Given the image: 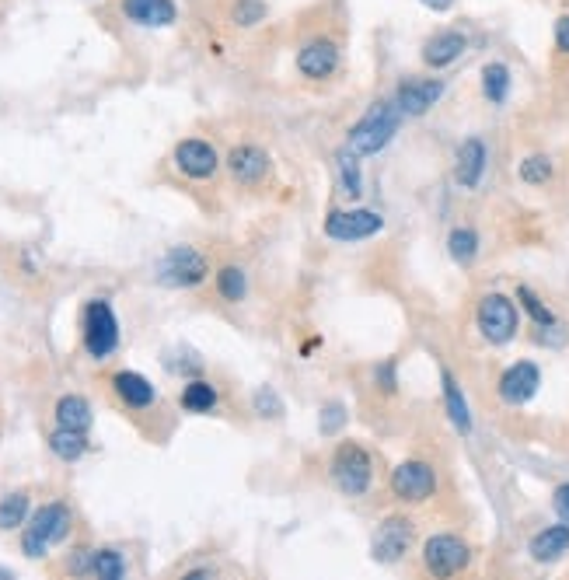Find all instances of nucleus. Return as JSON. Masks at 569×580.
I'll return each instance as SVG.
<instances>
[{
	"label": "nucleus",
	"mask_w": 569,
	"mask_h": 580,
	"mask_svg": "<svg viewBox=\"0 0 569 580\" xmlns=\"http://www.w3.org/2000/svg\"><path fill=\"white\" fill-rule=\"evenodd\" d=\"M255 413H259V416H280L283 413L280 395H276L273 388H262V392H255Z\"/></svg>",
	"instance_id": "nucleus-35"
},
{
	"label": "nucleus",
	"mask_w": 569,
	"mask_h": 580,
	"mask_svg": "<svg viewBox=\"0 0 569 580\" xmlns=\"http://www.w3.org/2000/svg\"><path fill=\"white\" fill-rule=\"evenodd\" d=\"M206 273H210V266H206V259L199 256L196 249H189V245H175V249H168L165 256H161L158 263V284L165 287H196L206 280Z\"/></svg>",
	"instance_id": "nucleus-5"
},
{
	"label": "nucleus",
	"mask_w": 569,
	"mask_h": 580,
	"mask_svg": "<svg viewBox=\"0 0 569 580\" xmlns=\"http://www.w3.org/2000/svg\"><path fill=\"white\" fill-rule=\"evenodd\" d=\"M521 179L531 182V186H542V182L552 179V161L545 154H535V158L521 161Z\"/></svg>",
	"instance_id": "nucleus-31"
},
{
	"label": "nucleus",
	"mask_w": 569,
	"mask_h": 580,
	"mask_svg": "<svg viewBox=\"0 0 569 580\" xmlns=\"http://www.w3.org/2000/svg\"><path fill=\"white\" fill-rule=\"evenodd\" d=\"M479 329L482 336L489 339L493 346H503L517 336V308L510 297L503 294H489L482 297L479 304Z\"/></svg>",
	"instance_id": "nucleus-6"
},
{
	"label": "nucleus",
	"mask_w": 569,
	"mask_h": 580,
	"mask_svg": "<svg viewBox=\"0 0 569 580\" xmlns=\"http://www.w3.org/2000/svg\"><path fill=\"white\" fill-rule=\"evenodd\" d=\"M175 165H179V172L189 175V179H210V175L220 168V158L206 140H182V144L175 147Z\"/></svg>",
	"instance_id": "nucleus-14"
},
{
	"label": "nucleus",
	"mask_w": 569,
	"mask_h": 580,
	"mask_svg": "<svg viewBox=\"0 0 569 580\" xmlns=\"http://www.w3.org/2000/svg\"><path fill=\"white\" fill-rule=\"evenodd\" d=\"M423 7H430V11H437V14H444V11H451L454 7V0H419Z\"/></svg>",
	"instance_id": "nucleus-39"
},
{
	"label": "nucleus",
	"mask_w": 569,
	"mask_h": 580,
	"mask_svg": "<svg viewBox=\"0 0 569 580\" xmlns=\"http://www.w3.org/2000/svg\"><path fill=\"white\" fill-rule=\"evenodd\" d=\"M482 91L493 105H503L510 95V70L503 63H486L482 67Z\"/></svg>",
	"instance_id": "nucleus-24"
},
{
	"label": "nucleus",
	"mask_w": 569,
	"mask_h": 580,
	"mask_svg": "<svg viewBox=\"0 0 569 580\" xmlns=\"http://www.w3.org/2000/svg\"><path fill=\"white\" fill-rule=\"evenodd\" d=\"M91 560H95V549H77V553L70 556L67 570L70 574H91Z\"/></svg>",
	"instance_id": "nucleus-36"
},
{
	"label": "nucleus",
	"mask_w": 569,
	"mask_h": 580,
	"mask_svg": "<svg viewBox=\"0 0 569 580\" xmlns=\"http://www.w3.org/2000/svg\"><path fill=\"white\" fill-rule=\"evenodd\" d=\"M468 49V39L461 32H454V28H444V32L430 35L423 46V63L433 70H444L451 67L454 60H458L461 53Z\"/></svg>",
	"instance_id": "nucleus-16"
},
{
	"label": "nucleus",
	"mask_w": 569,
	"mask_h": 580,
	"mask_svg": "<svg viewBox=\"0 0 569 580\" xmlns=\"http://www.w3.org/2000/svg\"><path fill=\"white\" fill-rule=\"evenodd\" d=\"M552 504H556V514H559V518H563L566 525H569V483H566V486H559V490H556V500H552Z\"/></svg>",
	"instance_id": "nucleus-37"
},
{
	"label": "nucleus",
	"mask_w": 569,
	"mask_h": 580,
	"mask_svg": "<svg viewBox=\"0 0 569 580\" xmlns=\"http://www.w3.org/2000/svg\"><path fill=\"white\" fill-rule=\"evenodd\" d=\"M454 175H458V182L465 189H475L482 182V175H486V144L479 137L465 140L458 147V168H454Z\"/></svg>",
	"instance_id": "nucleus-18"
},
{
	"label": "nucleus",
	"mask_w": 569,
	"mask_h": 580,
	"mask_svg": "<svg viewBox=\"0 0 569 580\" xmlns=\"http://www.w3.org/2000/svg\"><path fill=\"white\" fill-rule=\"evenodd\" d=\"M447 249H451L454 263L468 266L475 256H479V235H475L472 228H458V231H451V238H447Z\"/></svg>",
	"instance_id": "nucleus-26"
},
{
	"label": "nucleus",
	"mask_w": 569,
	"mask_h": 580,
	"mask_svg": "<svg viewBox=\"0 0 569 580\" xmlns=\"http://www.w3.org/2000/svg\"><path fill=\"white\" fill-rule=\"evenodd\" d=\"M468 546L458 539V535H433L423 546V563L433 577H454L468 567Z\"/></svg>",
	"instance_id": "nucleus-7"
},
{
	"label": "nucleus",
	"mask_w": 569,
	"mask_h": 580,
	"mask_svg": "<svg viewBox=\"0 0 569 580\" xmlns=\"http://www.w3.org/2000/svg\"><path fill=\"white\" fill-rule=\"evenodd\" d=\"M569 553V525H552L531 539V556L538 563H556Z\"/></svg>",
	"instance_id": "nucleus-20"
},
{
	"label": "nucleus",
	"mask_w": 569,
	"mask_h": 580,
	"mask_svg": "<svg viewBox=\"0 0 569 580\" xmlns=\"http://www.w3.org/2000/svg\"><path fill=\"white\" fill-rule=\"evenodd\" d=\"M371 469H374L371 455H367L357 441L339 444L336 458H332V479H336V486L346 493V497H364L367 486H371V476H374Z\"/></svg>",
	"instance_id": "nucleus-3"
},
{
	"label": "nucleus",
	"mask_w": 569,
	"mask_h": 580,
	"mask_svg": "<svg viewBox=\"0 0 569 580\" xmlns=\"http://www.w3.org/2000/svg\"><path fill=\"white\" fill-rule=\"evenodd\" d=\"M112 388H116V395L130 409H147L154 399H158L154 385L144 378V374H137V371H119L116 378H112Z\"/></svg>",
	"instance_id": "nucleus-19"
},
{
	"label": "nucleus",
	"mask_w": 569,
	"mask_h": 580,
	"mask_svg": "<svg viewBox=\"0 0 569 580\" xmlns=\"http://www.w3.org/2000/svg\"><path fill=\"white\" fill-rule=\"evenodd\" d=\"M444 406H447V416H451L454 430H458V434H468V430H472V413H468V402H465V395H461L458 381H454L447 371H444Z\"/></svg>",
	"instance_id": "nucleus-22"
},
{
	"label": "nucleus",
	"mask_w": 569,
	"mask_h": 580,
	"mask_svg": "<svg viewBox=\"0 0 569 580\" xmlns=\"http://www.w3.org/2000/svg\"><path fill=\"white\" fill-rule=\"evenodd\" d=\"M412 542V521L409 518H384L381 528L371 539V556L378 563H398L409 553Z\"/></svg>",
	"instance_id": "nucleus-10"
},
{
	"label": "nucleus",
	"mask_w": 569,
	"mask_h": 580,
	"mask_svg": "<svg viewBox=\"0 0 569 580\" xmlns=\"http://www.w3.org/2000/svg\"><path fill=\"white\" fill-rule=\"evenodd\" d=\"M556 46L563 49V53H569V14L556 21Z\"/></svg>",
	"instance_id": "nucleus-38"
},
{
	"label": "nucleus",
	"mask_w": 569,
	"mask_h": 580,
	"mask_svg": "<svg viewBox=\"0 0 569 580\" xmlns=\"http://www.w3.org/2000/svg\"><path fill=\"white\" fill-rule=\"evenodd\" d=\"M384 228V217L374 210H332L325 217V235L336 242H364Z\"/></svg>",
	"instance_id": "nucleus-8"
},
{
	"label": "nucleus",
	"mask_w": 569,
	"mask_h": 580,
	"mask_svg": "<svg viewBox=\"0 0 569 580\" xmlns=\"http://www.w3.org/2000/svg\"><path fill=\"white\" fill-rule=\"evenodd\" d=\"M56 423L67 430H81V434H88V427H91L88 399H81V395H63V399L56 402Z\"/></svg>",
	"instance_id": "nucleus-21"
},
{
	"label": "nucleus",
	"mask_w": 569,
	"mask_h": 580,
	"mask_svg": "<svg viewBox=\"0 0 569 580\" xmlns=\"http://www.w3.org/2000/svg\"><path fill=\"white\" fill-rule=\"evenodd\" d=\"M297 70L311 81H325L339 70V46L332 39H311L297 53Z\"/></svg>",
	"instance_id": "nucleus-12"
},
{
	"label": "nucleus",
	"mask_w": 569,
	"mask_h": 580,
	"mask_svg": "<svg viewBox=\"0 0 569 580\" xmlns=\"http://www.w3.org/2000/svg\"><path fill=\"white\" fill-rule=\"evenodd\" d=\"M91 574L102 580H119L126 574V563L116 549H95V560H91Z\"/></svg>",
	"instance_id": "nucleus-29"
},
{
	"label": "nucleus",
	"mask_w": 569,
	"mask_h": 580,
	"mask_svg": "<svg viewBox=\"0 0 569 580\" xmlns=\"http://www.w3.org/2000/svg\"><path fill=\"white\" fill-rule=\"evenodd\" d=\"M231 14H234V25L252 28V25H259V21L266 18V4H262V0H238Z\"/></svg>",
	"instance_id": "nucleus-32"
},
{
	"label": "nucleus",
	"mask_w": 569,
	"mask_h": 580,
	"mask_svg": "<svg viewBox=\"0 0 569 580\" xmlns=\"http://www.w3.org/2000/svg\"><path fill=\"white\" fill-rule=\"evenodd\" d=\"M398 123H402V112H398L395 102L371 105V109H367V116L350 130V147H346V151H353L357 158H360V154L384 151V147L395 140Z\"/></svg>",
	"instance_id": "nucleus-1"
},
{
	"label": "nucleus",
	"mask_w": 569,
	"mask_h": 580,
	"mask_svg": "<svg viewBox=\"0 0 569 580\" xmlns=\"http://www.w3.org/2000/svg\"><path fill=\"white\" fill-rule=\"evenodd\" d=\"M346 423V406L343 402H329V406L322 409V434H339Z\"/></svg>",
	"instance_id": "nucleus-34"
},
{
	"label": "nucleus",
	"mask_w": 569,
	"mask_h": 580,
	"mask_svg": "<svg viewBox=\"0 0 569 580\" xmlns=\"http://www.w3.org/2000/svg\"><path fill=\"white\" fill-rule=\"evenodd\" d=\"M339 172H343V193L357 200V196L364 193V182H360V168H357V154L353 151L339 154Z\"/></svg>",
	"instance_id": "nucleus-30"
},
{
	"label": "nucleus",
	"mask_w": 569,
	"mask_h": 580,
	"mask_svg": "<svg viewBox=\"0 0 569 580\" xmlns=\"http://www.w3.org/2000/svg\"><path fill=\"white\" fill-rule=\"evenodd\" d=\"M49 448H53L56 458L63 462H77V458L88 451V441H84L81 430H67V427H56L53 437H49Z\"/></svg>",
	"instance_id": "nucleus-23"
},
{
	"label": "nucleus",
	"mask_w": 569,
	"mask_h": 580,
	"mask_svg": "<svg viewBox=\"0 0 569 580\" xmlns=\"http://www.w3.org/2000/svg\"><path fill=\"white\" fill-rule=\"evenodd\" d=\"M437 490V476L426 462H402L391 472V493L405 504H423Z\"/></svg>",
	"instance_id": "nucleus-9"
},
{
	"label": "nucleus",
	"mask_w": 569,
	"mask_h": 580,
	"mask_svg": "<svg viewBox=\"0 0 569 580\" xmlns=\"http://www.w3.org/2000/svg\"><path fill=\"white\" fill-rule=\"evenodd\" d=\"M227 168H231V175L241 182V186H259V182L269 175V154L262 151V147L241 144L227 154Z\"/></svg>",
	"instance_id": "nucleus-15"
},
{
	"label": "nucleus",
	"mask_w": 569,
	"mask_h": 580,
	"mask_svg": "<svg viewBox=\"0 0 569 580\" xmlns=\"http://www.w3.org/2000/svg\"><path fill=\"white\" fill-rule=\"evenodd\" d=\"M444 95V81L433 77H416V81H402L395 91V105L402 116H426Z\"/></svg>",
	"instance_id": "nucleus-11"
},
{
	"label": "nucleus",
	"mask_w": 569,
	"mask_h": 580,
	"mask_svg": "<svg viewBox=\"0 0 569 580\" xmlns=\"http://www.w3.org/2000/svg\"><path fill=\"white\" fill-rule=\"evenodd\" d=\"M123 14L144 28H165L179 18L175 0H123Z\"/></svg>",
	"instance_id": "nucleus-17"
},
{
	"label": "nucleus",
	"mask_w": 569,
	"mask_h": 580,
	"mask_svg": "<svg viewBox=\"0 0 569 580\" xmlns=\"http://www.w3.org/2000/svg\"><path fill=\"white\" fill-rule=\"evenodd\" d=\"M517 297H521V301H524V308H528V315L535 318V322L542 325V329H552V325H556V318H552V311L545 308V304L538 301V297L531 294L528 287H521V290H517Z\"/></svg>",
	"instance_id": "nucleus-33"
},
{
	"label": "nucleus",
	"mask_w": 569,
	"mask_h": 580,
	"mask_svg": "<svg viewBox=\"0 0 569 580\" xmlns=\"http://www.w3.org/2000/svg\"><path fill=\"white\" fill-rule=\"evenodd\" d=\"M217 290L224 301H241L248 290L245 270H241V266H224V270L217 273Z\"/></svg>",
	"instance_id": "nucleus-28"
},
{
	"label": "nucleus",
	"mask_w": 569,
	"mask_h": 580,
	"mask_svg": "<svg viewBox=\"0 0 569 580\" xmlns=\"http://www.w3.org/2000/svg\"><path fill=\"white\" fill-rule=\"evenodd\" d=\"M28 518V493H7L4 500H0V528L4 532H11V528L25 525Z\"/></svg>",
	"instance_id": "nucleus-27"
},
{
	"label": "nucleus",
	"mask_w": 569,
	"mask_h": 580,
	"mask_svg": "<svg viewBox=\"0 0 569 580\" xmlns=\"http://www.w3.org/2000/svg\"><path fill=\"white\" fill-rule=\"evenodd\" d=\"M119 346V322L109 301H91L84 308V350L95 360H105Z\"/></svg>",
	"instance_id": "nucleus-4"
},
{
	"label": "nucleus",
	"mask_w": 569,
	"mask_h": 580,
	"mask_svg": "<svg viewBox=\"0 0 569 580\" xmlns=\"http://www.w3.org/2000/svg\"><path fill=\"white\" fill-rule=\"evenodd\" d=\"M182 406H186L189 413H210V409L217 406V388H213L210 381H189L186 392H182Z\"/></svg>",
	"instance_id": "nucleus-25"
},
{
	"label": "nucleus",
	"mask_w": 569,
	"mask_h": 580,
	"mask_svg": "<svg viewBox=\"0 0 569 580\" xmlns=\"http://www.w3.org/2000/svg\"><path fill=\"white\" fill-rule=\"evenodd\" d=\"M70 532V511L63 504H46L32 514L25 535H21V549L28 560H42L49 553V546L63 542Z\"/></svg>",
	"instance_id": "nucleus-2"
},
{
	"label": "nucleus",
	"mask_w": 569,
	"mask_h": 580,
	"mask_svg": "<svg viewBox=\"0 0 569 580\" xmlns=\"http://www.w3.org/2000/svg\"><path fill=\"white\" fill-rule=\"evenodd\" d=\"M538 385H542V371H538L531 360H521V364L507 367L500 378V399L510 402V406H524V402L531 399V395L538 392Z\"/></svg>",
	"instance_id": "nucleus-13"
}]
</instances>
